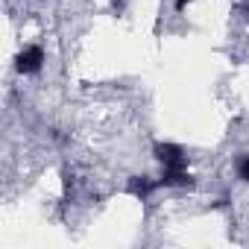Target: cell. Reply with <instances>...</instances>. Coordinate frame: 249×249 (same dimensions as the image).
Listing matches in <instances>:
<instances>
[{
	"mask_svg": "<svg viewBox=\"0 0 249 249\" xmlns=\"http://www.w3.org/2000/svg\"><path fill=\"white\" fill-rule=\"evenodd\" d=\"M159 185H164V188H191L194 185V176L185 167H164Z\"/></svg>",
	"mask_w": 249,
	"mask_h": 249,
	"instance_id": "3957f363",
	"label": "cell"
},
{
	"mask_svg": "<svg viewBox=\"0 0 249 249\" xmlns=\"http://www.w3.org/2000/svg\"><path fill=\"white\" fill-rule=\"evenodd\" d=\"M156 159L164 164V167H185L188 164V156L179 144H156Z\"/></svg>",
	"mask_w": 249,
	"mask_h": 249,
	"instance_id": "7a4b0ae2",
	"label": "cell"
},
{
	"mask_svg": "<svg viewBox=\"0 0 249 249\" xmlns=\"http://www.w3.org/2000/svg\"><path fill=\"white\" fill-rule=\"evenodd\" d=\"M111 6H114V9H117V12H120V9H123V6H126V0H111Z\"/></svg>",
	"mask_w": 249,
	"mask_h": 249,
	"instance_id": "8992f818",
	"label": "cell"
},
{
	"mask_svg": "<svg viewBox=\"0 0 249 249\" xmlns=\"http://www.w3.org/2000/svg\"><path fill=\"white\" fill-rule=\"evenodd\" d=\"M237 176H240L243 182H249V153L240 156V161H237Z\"/></svg>",
	"mask_w": 249,
	"mask_h": 249,
	"instance_id": "5b68a950",
	"label": "cell"
},
{
	"mask_svg": "<svg viewBox=\"0 0 249 249\" xmlns=\"http://www.w3.org/2000/svg\"><path fill=\"white\" fill-rule=\"evenodd\" d=\"M153 191H156V182H153V179H147V176H132V179H129V194L138 196L141 202H144Z\"/></svg>",
	"mask_w": 249,
	"mask_h": 249,
	"instance_id": "277c9868",
	"label": "cell"
},
{
	"mask_svg": "<svg viewBox=\"0 0 249 249\" xmlns=\"http://www.w3.org/2000/svg\"><path fill=\"white\" fill-rule=\"evenodd\" d=\"M243 15H246V21H249V0L243 3Z\"/></svg>",
	"mask_w": 249,
	"mask_h": 249,
	"instance_id": "ba28073f",
	"label": "cell"
},
{
	"mask_svg": "<svg viewBox=\"0 0 249 249\" xmlns=\"http://www.w3.org/2000/svg\"><path fill=\"white\" fill-rule=\"evenodd\" d=\"M188 3H191V0H176V9H179V12H182V9H185V6H188Z\"/></svg>",
	"mask_w": 249,
	"mask_h": 249,
	"instance_id": "52a82bcc",
	"label": "cell"
},
{
	"mask_svg": "<svg viewBox=\"0 0 249 249\" xmlns=\"http://www.w3.org/2000/svg\"><path fill=\"white\" fill-rule=\"evenodd\" d=\"M41 65H44V50H41L38 44H30V47H24V50L15 56V71H18V73L33 76V73L41 71Z\"/></svg>",
	"mask_w": 249,
	"mask_h": 249,
	"instance_id": "6da1fadb",
	"label": "cell"
}]
</instances>
